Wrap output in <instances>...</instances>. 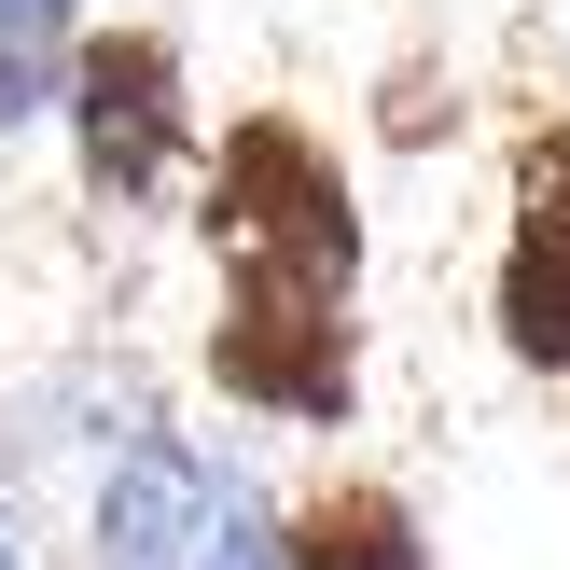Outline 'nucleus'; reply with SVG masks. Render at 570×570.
Masks as SVG:
<instances>
[{
    "label": "nucleus",
    "instance_id": "1",
    "mask_svg": "<svg viewBox=\"0 0 570 570\" xmlns=\"http://www.w3.org/2000/svg\"><path fill=\"white\" fill-rule=\"evenodd\" d=\"M209 376L265 417H306V432H348L362 404V334H348V278L321 265H250L223 278V321H209Z\"/></svg>",
    "mask_w": 570,
    "mask_h": 570
},
{
    "label": "nucleus",
    "instance_id": "2",
    "mask_svg": "<svg viewBox=\"0 0 570 570\" xmlns=\"http://www.w3.org/2000/svg\"><path fill=\"white\" fill-rule=\"evenodd\" d=\"M209 237H223V250H250V265L362 278V209H348L334 154L293 126V111H250V126H223V154H209Z\"/></svg>",
    "mask_w": 570,
    "mask_h": 570
},
{
    "label": "nucleus",
    "instance_id": "3",
    "mask_svg": "<svg viewBox=\"0 0 570 570\" xmlns=\"http://www.w3.org/2000/svg\"><path fill=\"white\" fill-rule=\"evenodd\" d=\"M98 570H293V543H265V515L237 501V473H209L195 445H126L98 488Z\"/></svg>",
    "mask_w": 570,
    "mask_h": 570
},
{
    "label": "nucleus",
    "instance_id": "4",
    "mask_svg": "<svg viewBox=\"0 0 570 570\" xmlns=\"http://www.w3.org/2000/svg\"><path fill=\"white\" fill-rule=\"evenodd\" d=\"M70 126H83V181L111 195V209H139V195L181 167V56L154 42V28H98V42L70 56Z\"/></svg>",
    "mask_w": 570,
    "mask_h": 570
},
{
    "label": "nucleus",
    "instance_id": "5",
    "mask_svg": "<svg viewBox=\"0 0 570 570\" xmlns=\"http://www.w3.org/2000/svg\"><path fill=\"white\" fill-rule=\"evenodd\" d=\"M501 348L529 376H570V126L515 154V250H501Z\"/></svg>",
    "mask_w": 570,
    "mask_h": 570
},
{
    "label": "nucleus",
    "instance_id": "6",
    "mask_svg": "<svg viewBox=\"0 0 570 570\" xmlns=\"http://www.w3.org/2000/svg\"><path fill=\"white\" fill-rule=\"evenodd\" d=\"M278 543H293V570H432V543H417V515H404V488H362V473H348V488H321Z\"/></svg>",
    "mask_w": 570,
    "mask_h": 570
},
{
    "label": "nucleus",
    "instance_id": "7",
    "mask_svg": "<svg viewBox=\"0 0 570 570\" xmlns=\"http://www.w3.org/2000/svg\"><path fill=\"white\" fill-rule=\"evenodd\" d=\"M70 0H0V126H14V111H42L56 83H70Z\"/></svg>",
    "mask_w": 570,
    "mask_h": 570
},
{
    "label": "nucleus",
    "instance_id": "8",
    "mask_svg": "<svg viewBox=\"0 0 570 570\" xmlns=\"http://www.w3.org/2000/svg\"><path fill=\"white\" fill-rule=\"evenodd\" d=\"M0 570H14V529H0Z\"/></svg>",
    "mask_w": 570,
    "mask_h": 570
}]
</instances>
